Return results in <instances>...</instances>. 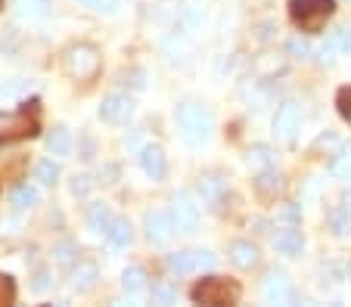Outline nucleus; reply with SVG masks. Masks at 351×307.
Returning <instances> with one entry per match:
<instances>
[{"label":"nucleus","instance_id":"obj_1","mask_svg":"<svg viewBox=\"0 0 351 307\" xmlns=\"http://www.w3.org/2000/svg\"><path fill=\"white\" fill-rule=\"evenodd\" d=\"M178 131L190 146H206L208 137H212V115H208L206 106H199V103H180L178 112Z\"/></svg>","mask_w":351,"mask_h":307},{"label":"nucleus","instance_id":"obj_2","mask_svg":"<svg viewBox=\"0 0 351 307\" xmlns=\"http://www.w3.org/2000/svg\"><path fill=\"white\" fill-rule=\"evenodd\" d=\"M38 131H40L38 103H28L25 109H16V112H0V146L16 140H28Z\"/></svg>","mask_w":351,"mask_h":307},{"label":"nucleus","instance_id":"obj_3","mask_svg":"<svg viewBox=\"0 0 351 307\" xmlns=\"http://www.w3.org/2000/svg\"><path fill=\"white\" fill-rule=\"evenodd\" d=\"M336 13V0H292L289 3V16L302 31H324L326 19Z\"/></svg>","mask_w":351,"mask_h":307},{"label":"nucleus","instance_id":"obj_4","mask_svg":"<svg viewBox=\"0 0 351 307\" xmlns=\"http://www.w3.org/2000/svg\"><path fill=\"white\" fill-rule=\"evenodd\" d=\"M62 66H66V75L75 81H93L99 75V66H103V59H99V50L93 47V44H72V47L66 50V56H62Z\"/></svg>","mask_w":351,"mask_h":307},{"label":"nucleus","instance_id":"obj_5","mask_svg":"<svg viewBox=\"0 0 351 307\" xmlns=\"http://www.w3.org/2000/svg\"><path fill=\"white\" fill-rule=\"evenodd\" d=\"M190 298L196 304H237L239 301V286L233 280H224V276H208V280H199L196 286L190 289Z\"/></svg>","mask_w":351,"mask_h":307},{"label":"nucleus","instance_id":"obj_6","mask_svg":"<svg viewBox=\"0 0 351 307\" xmlns=\"http://www.w3.org/2000/svg\"><path fill=\"white\" fill-rule=\"evenodd\" d=\"M298 127H302V109L298 103H283L274 115V137L280 143H292L298 134Z\"/></svg>","mask_w":351,"mask_h":307},{"label":"nucleus","instance_id":"obj_7","mask_svg":"<svg viewBox=\"0 0 351 307\" xmlns=\"http://www.w3.org/2000/svg\"><path fill=\"white\" fill-rule=\"evenodd\" d=\"M171 217H174V230H178V233H196L199 208L193 205L190 193H178L171 199Z\"/></svg>","mask_w":351,"mask_h":307},{"label":"nucleus","instance_id":"obj_8","mask_svg":"<svg viewBox=\"0 0 351 307\" xmlns=\"http://www.w3.org/2000/svg\"><path fill=\"white\" fill-rule=\"evenodd\" d=\"M261 292H265L267 304H292V301H295V289H292L289 276H286L283 270H271Z\"/></svg>","mask_w":351,"mask_h":307},{"label":"nucleus","instance_id":"obj_9","mask_svg":"<svg viewBox=\"0 0 351 307\" xmlns=\"http://www.w3.org/2000/svg\"><path fill=\"white\" fill-rule=\"evenodd\" d=\"M215 254L212 252H171L168 254V267L174 273H193L202 267H215Z\"/></svg>","mask_w":351,"mask_h":307},{"label":"nucleus","instance_id":"obj_10","mask_svg":"<svg viewBox=\"0 0 351 307\" xmlns=\"http://www.w3.org/2000/svg\"><path fill=\"white\" fill-rule=\"evenodd\" d=\"M143 227H146V236L153 245H165L178 230H174V217L171 214H162V211H149L143 217Z\"/></svg>","mask_w":351,"mask_h":307},{"label":"nucleus","instance_id":"obj_11","mask_svg":"<svg viewBox=\"0 0 351 307\" xmlns=\"http://www.w3.org/2000/svg\"><path fill=\"white\" fill-rule=\"evenodd\" d=\"M131 112H134L131 96H125V94H109L103 100V106H99V118L109 121V124H125L131 118Z\"/></svg>","mask_w":351,"mask_h":307},{"label":"nucleus","instance_id":"obj_12","mask_svg":"<svg viewBox=\"0 0 351 307\" xmlns=\"http://www.w3.org/2000/svg\"><path fill=\"white\" fill-rule=\"evenodd\" d=\"M140 165H143L146 177H153V181H165L168 159H165V149L162 146H156V143L143 146V152H140Z\"/></svg>","mask_w":351,"mask_h":307},{"label":"nucleus","instance_id":"obj_13","mask_svg":"<svg viewBox=\"0 0 351 307\" xmlns=\"http://www.w3.org/2000/svg\"><path fill=\"white\" fill-rule=\"evenodd\" d=\"M50 0H13V13L19 22H28V25H38L50 16Z\"/></svg>","mask_w":351,"mask_h":307},{"label":"nucleus","instance_id":"obj_14","mask_svg":"<svg viewBox=\"0 0 351 307\" xmlns=\"http://www.w3.org/2000/svg\"><path fill=\"white\" fill-rule=\"evenodd\" d=\"M199 196H202V202L208 208H218L221 199L227 196V181L221 174H202L199 177Z\"/></svg>","mask_w":351,"mask_h":307},{"label":"nucleus","instance_id":"obj_15","mask_svg":"<svg viewBox=\"0 0 351 307\" xmlns=\"http://www.w3.org/2000/svg\"><path fill=\"white\" fill-rule=\"evenodd\" d=\"M283 174L274 171V168H265V171H258V177H255V189H258L261 199H277L280 193H283Z\"/></svg>","mask_w":351,"mask_h":307},{"label":"nucleus","instance_id":"obj_16","mask_svg":"<svg viewBox=\"0 0 351 307\" xmlns=\"http://www.w3.org/2000/svg\"><path fill=\"white\" fill-rule=\"evenodd\" d=\"M258 258H261L258 245H252V242L239 239L230 245V261H233V267H239V270H252L258 264Z\"/></svg>","mask_w":351,"mask_h":307},{"label":"nucleus","instance_id":"obj_17","mask_svg":"<svg viewBox=\"0 0 351 307\" xmlns=\"http://www.w3.org/2000/svg\"><path fill=\"white\" fill-rule=\"evenodd\" d=\"M274 248H277L280 254H286V258H295V254H302V248H305V239H302L298 230H280V233L274 236Z\"/></svg>","mask_w":351,"mask_h":307},{"label":"nucleus","instance_id":"obj_18","mask_svg":"<svg viewBox=\"0 0 351 307\" xmlns=\"http://www.w3.org/2000/svg\"><path fill=\"white\" fill-rule=\"evenodd\" d=\"M97 264L93 261H78V267L72 270V289L75 292H90L97 286Z\"/></svg>","mask_w":351,"mask_h":307},{"label":"nucleus","instance_id":"obj_19","mask_svg":"<svg viewBox=\"0 0 351 307\" xmlns=\"http://www.w3.org/2000/svg\"><path fill=\"white\" fill-rule=\"evenodd\" d=\"M274 161H277V152H274L271 146H265V143H258V146H252L249 152H245V165L255 168V171L274 168Z\"/></svg>","mask_w":351,"mask_h":307},{"label":"nucleus","instance_id":"obj_20","mask_svg":"<svg viewBox=\"0 0 351 307\" xmlns=\"http://www.w3.org/2000/svg\"><path fill=\"white\" fill-rule=\"evenodd\" d=\"M106 239L112 242L115 248H125V245H131V239H134V230H131V224H128L125 217H112V224H109V230H106Z\"/></svg>","mask_w":351,"mask_h":307},{"label":"nucleus","instance_id":"obj_21","mask_svg":"<svg viewBox=\"0 0 351 307\" xmlns=\"http://www.w3.org/2000/svg\"><path fill=\"white\" fill-rule=\"evenodd\" d=\"M47 149L53 155H69L72 152V134H69V127H53V134L47 137Z\"/></svg>","mask_w":351,"mask_h":307},{"label":"nucleus","instance_id":"obj_22","mask_svg":"<svg viewBox=\"0 0 351 307\" xmlns=\"http://www.w3.org/2000/svg\"><path fill=\"white\" fill-rule=\"evenodd\" d=\"M87 224H90L93 233H106L109 224H112V214H109L106 205H90V211H87Z\"/></svg>","mask_w":351,"mask_h":307},{"label":"nucleus","instance_id":"obj_23","mask_svg":"<svg viewBox=\"0 0 351 307\" xmlns=\"http://www.w3.org/2000/svg\"><path fill=\"white\" fill-rule=\"evenodd\" d=\"M121 286H125L128 295L143 292V289H146V273H143V267H128L125 273H121Z\"/></svg>","mask_w":351,"mask_h":307},{"label":"nucleus","instance_id":"obj_24","mask_svg":"<svg viewBox=\"0 0 351 307\" xmlns=\"http://www.w3.org/2000/svg\"><path fill=\"white\" fill-rule=\"evenodd\" d=\"M326 221H330V227H332V233L336 236H348V230H351V211L348 208H332L330 214H326Z\"/></svg>","mask_w":351,"mask_h":307},{"label":"nucleus","instance_id":"obj_25","mask_svg":"<svg viewBox=\"0 0 351 307\" xmlns=\"http://www.w3.org/2000/svg\"><path fill=\"white\" fill-rule=\"evenodd\" d=\"M34 174H38V181H40V183H47V187H53V183L60 181V165H56L53 159H44V161H38Z\"/></svg>","mask_w":351,"mask_h":307},{"label":"nucleus","instance_id":"obj_26","mask_svg":"<svg viewBox=\"0 0 351 307\" xmlns=\"http://www.w3.org/2000/svg\"><path fill=\"white\" fill-rule=\"evenodd\" d=\"M330 171L336 174L339 181H351V146H345L342 152L332 159V165H330Z\"/></svg>","mask_w":351,"mask_h":307},{"label":"nucleus","instance_id":"obj_27","mask_svg":"<svg viewBox=\"0 0 351 307\" xmlns=\"http://www.w3.org/2000/svg\"><path fill=\"white\" fill-rule=\"evenodd\" d=\"M34 202H38V189H34V187L22 183V187L13 189V205H16V208H32Z\"/></svg>","mask_w":351,"mask_h":307},{"label":"nucleus","instance_id":"obj_28","mask_svg":"<svg viewBox=\"0 0 351 307\" xmlns=\"http://www.w3.org/2000/svg\"><path fill=\"white\" fill-rule=\"evenodd\" d=\"M13 301H16V282H13V276L0 273V307L13 304Z\"/></svg>","mask_w":351,"mask_h":307},{"label":"nucleus","instance_id":"obj_29","mask_svg":"<svg viewBox=\"0 0 351 307\" xmlns=\"http://www.w3.org/2000/svg\"><path fill=\"white\" fill-rule=\"evenodd\" d=\"M336 106H339V115H342V118L351 124V87H342V90H339Z\"/></svg>","mask_w":351,"mask_h":307},{"label":"nucleus","instance_id":"obj_30","mask_svg":"<svg viewBox=\"0 0 351 307\" xmlns=\"http://www.w3.org/2000/svg\"><path fill=\"white\" fill-rule=\"evenodd\" d=\"M90 187H93V183H90V177H87V174H81V177L75 174V177H72V193L75 196H87V189H90Z\"/></svg>","mask_w":351,"mask_h":307},{"label":"nucleus","instance_id":"obj_31","mask_svg":"<svg viewBox=\"0 0 351 307\" xmlns=\"http://www.w3.org/2000/svg\"><path fill=\"white\" fill-rule=\"evenodd\" d=\"M56 261H60V264H72V261H75V245H72V242L56 245Z\"/></svg>","mask_w":351,"mask_h":307},{"label":"nucleus","instance_id":"obj_32","mask_svg":"<svg viewBox=\"0 0 351 307\" xmlns=\"http://www.w3.org/2000/svg\"><path fill=\"white\" fill-rule=\"evenodd\" d=\"M153 298H156V301H162V304H171V301H174V289L168 286V282H162V286H156V289H153Z\"/></svg>","mask_w":351,"mask_h":307},{"label":"nucleus","instance_id":"obj_33","mask_svg":"<svg viewBox=\"0 0 351 307\" xmlns=\"http://www.w3.org/2000/svg\"><path fill=\"white\" fill-rule=\"evenodd\" d=\"M286 50H289L292 56H295V59H302V56H308V44L302 38H292L289 44H286Z\"/></svg>","mask_w":351,"mask_h":307},{"label":"nucleus","instance_id":"obj_34","mask_svg":"<svg viewBox=\"0 0 351 307\" xmlns=\"http://www.w3.org/2000/svg\"><path fill=\"white\" fill-rule=\"evenodd\" d=\"M320 149H339V137L336 134L317 137V143H314V152H320Z\"/></svg>","mask_w":351,"mask_h":307},{"label":"nucleus","instance_id":"obj_35","mask_svg":"<svg viewBox=\"0 0 351 307\" xmlns=\"http://www.w3.org/2000/svg\"><path fill=\"white\" fill-rule=\"evenodd\" d=\"M81 3H87L90 10H106V13L115 10V0H81Z\"/></svg>","mask_w":351,"mask_h":307},{"label":"nucleus","instance_id":"obj_36","mask_svg":"<svg viewBox=\"0 0 351 307\" xmlns=\"http://www.w3.org/2000/svg\"><path fill=\"white\" fill-rule=\"evenodd\" d=\"M34 289H38V292H44V289H47V273H44V270H40L38 280H34Z\"/></svg>","mask_w":351,"mask_h":307},{"label":"nucleus","instance_id":"obj_37","mask_svg":"<svg viewBox=\"0 0 351 307\" xmlns=\"http://www.w3.org/2000/svg\"><path fill=\"white\" fill-rule=\"evenodd\" d=\"M342 50L351 56V34H345V38H342Z\"/></svg>","mask_w":351,"mask_h":307},{"label":"nucleus","instance_id":"obj_38","mask_svg":"<svg viewBox=\"0 0 351 307\" xmlns=\"http://www.w3.org/2000/svg\"><path fill=\"white\" fill-rule=\"evenodd\" d=\"M345 208H348V211H351V189H348V193H345Z\"/></svg>","mask_w":351,"mask_h":307},{"label":"nucleus","instance_id":"obj_39","mask_svg":"<svg viewBox=\"0 0 351 307\" xmlns=\"http://www.w3.org/2000/svg\"><path fill=\"white\" fill-rule=\"evenodd\" d=\"M0 10H3V0H0Z\"/></svg>","mask_w":351,"mask_h":307}]
</instances>
